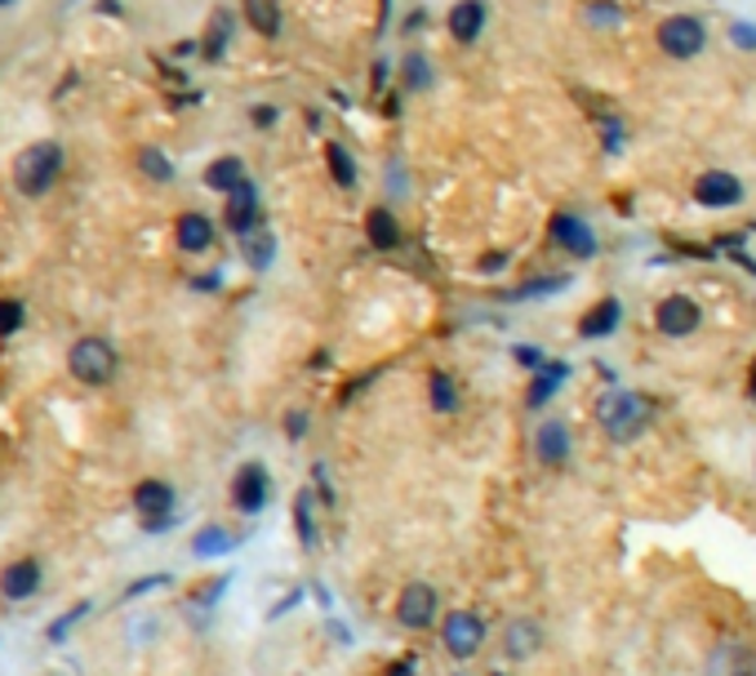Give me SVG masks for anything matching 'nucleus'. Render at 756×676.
<instances>
[{"instance_id":"nucleus-26","label":"nucleus","mask_w":756,"mask_h":676,"mask_svg":"<svg viewBox=\"0 0 756 676\" xmlns=\"http://www.w3.org/2000/svg\"><path fill=\"white\" fill-rule=\"evenodd\" d=\"M325 165H329V178L338 187H356V161L343 143H325Z\"/></svg>"},{"instance_id":"nucleus-10","label":"nucleus","mask_w":756,"mask_h":676,"mask_svg":"<svg viewBox=\"0 0 756 676\" xmlns=\"http://www.w3.org/2000/svg\"><path fill=\"white\" fill-rule=\"evenodd\" d=\"M267 494H272L267 468H263V463H245V468L236 472V481H232V503H236L245 516H254V512L267 508Z\"/></svg>"},{"instance_id":"nucleus-2","label":"nucleus","mask_w":756,"mask_h":676,"mask_svg":"<svg viewBox=\"0 0 756 676\" xmlns=\"http://www.w3.org/2000/svg\"><path fill=\"white\" fill-rule=\"evenodd\" d=\"M116 366H121L116 348L108 344V338H99V334L76 338L72 352H68V370H72V379H76V383H90V388L112 383V379H116Z\"/></svg>"},{"instance_id":"nucleus-25","label":"nucleus","mask_w":756,"mask_h":676,"mask_svg":"<svg viewBox=\"0 0 756 676\" xmlns=\"http://www.w3.org/2000/svg\"><path fill=\"white\" fill-rule=\"evenodd\" d=\"M428 401H432L437 414H454V410H459V388H454V379H450L446 370H432V379H428Z\"/></svg>"},{"instance_id":"nucleus-35","label":"nucleus","mask_w":756,"mask_h":676,"mask_svg":"<svg viewBox=\"0 0 756 676\" xmlns=\"http://www.w3.org/2000/svg\"><path fill=\"white\" fill-rule=\"evenodd\" d=\"M517 361H521V366H530L534 375L543 370V352H534V348H517Z\"/></svg>"},{"instance_id":"nucleus-6","label":"nucleus","mask_w":756,"mask_h":676,"mask_svg":"<svg viewBox=\"0 0 756 676\" xmlns=\"http://www.w3.org/2000/svg\"><path fill=\"white\" fill-rule=\"evenodd\" d=\"M441 641H446V649H450L459 663H468V658L486 645V623H481V614H472V610H454V614H446V623H441Z\"/></svg>"},{"instance_id":"nucleus-39","label":"nucleus","mask_w":756,"mask_h":676,"mask_svg":"<svg viewBox=\"0 0 756 676\" xmlns=\"http://www.w3.org/2000/svg\"><path fill=\"white\" fill-rule=\"evenodd\" d=\"M734 41H738V45H756V28H743V23H738V28H734Z\"/></svg>"},{"instance_id":"nucleus-11","label":"nucleus","mask_w":756,"mask_h":676,"mask_svg":"<svg viewBox=\"0 0 756 676\" xmlns=\"http://www.w3.org/2000/svg\"><path fill=\"white\" fill-rule=\"evenodd\" d=\"M703 676H756V645L747 641H725L707 654Z\"/></svg>"},{"instance_id":"nucleus-8","label":"nucleus","mask_w":756,"mask_h":676,"mask_svg":"<svg viewBox=\"0 0 756 676\" xmlns=\"http://www.w3.org/2000/svg\"><path fill=\"white\" fill-rule=\"evenodd\" d=\"M134 508H139V516H143L147 530L170 525V521H174V516H170V512H174V485L161 481V477L139 481V485H134Z\"/></svg>"},{"instance_id":"nucleus-16","label":"nucleus","mask_w":756,"mask_h":676,"mask_svg":"<svg viewBox=\"0 0 756 676\" xmlns=\"http://www.w3.org/2000/svg\"><path fill=\"white\" fill-rule=\"evenodd\" d=\"M619 325H623V303H619V298H601V303H592V307L579 316V338L596 344V338H610Z\"/></svg>"},{"instance_id":"nucleus-19","label":"nucleus","mask_w":756,"mask_h":676,"mask_svg":"<svg viewBox=\"0 0 756 676\" xmlns=\"http://www.w3.org/2000/svg\"><path fill=\"white\" fill-rule=\"evenodd\" d=\"M481 28H486V6H481V0H459V6L450 10V37L459 45H472L481 37Z\"/></svg>"},{"instance_id":"nucleus-9","label":"nucleus","mask_w":756,"mask_h":676,"mask_svg":"<svg viewBox=\"0 0 756 676\" xmlns=\"http://www.w3.org/2000/svg\"><path fill=\"white\" fill-rule=\"evenodd\" d=\"M694 201L703 209H734L743 201V183L729 170H707L694 178Z\"/></svg>"},{"instance_id":"nucleus-41","label":"nucleus","mask_w":756,"mask_h":676,"mask_svg":"<svg viewBox=\"0 0 756 676\" xmlns=\"http://www.w3.org/2000/svg\"><path fill=\"white\" fill-rule=\"evenodd\" d=\"M6 6H14V0H0V10H6Z\"/></svg>"},{"instance_id":"nucleus-27","label":"nucleus","mask_w":756,"mask_h":676,"mask_svg":"<svg viewBox=\"0 0 756 676\" xmlns=\"http://www.w3.org/2000/svg\"><path fill=\"white\" fill-rule=\"evenodd\" d=\"M565 375H570V370H565L561 361H556V366H543V370H539V379H534V388H530V406H534V410H539V406H548V401H552V392L565 383Z\"/></svg>"},{"instance_id":"nucleus-32","label":"nucleus","mask_w":756,"mask_h":676,"mask_svg":"<svg viewBox=\"0 0 756 676\" xmlns=\"http://www.w3.org/2000/svg\"><path fill=\"white\" fill-rule=\"evenodd\" d=\"M23 320H28V307H23V298H0V338L19 334V329H23Z\"/></svg>"},{"instance_id":"nucleus-20","label":"nucleus","mask_w":756,"mask_h":676,"mask_svg":"<svg viewBox=\"0 0 756 676\" xmlns=\"http://www.w3.org/2000/svg\"><path fill=\"white\" fill-rule=\"evenodd\" d=\"M365 236H369V245H374V249H397V245H401L397 214H392L388 205H374V209L365 214Z\"/></svg>"},{"instance_id":"nucleus-1","label":"nucleus","mask_w":756,"mask_h":676,"mask_svg":"<svg viewBox=\"0 0 756 676\" xmlns=\"http://www.w3.org/2000/svg\"><path fill=\"white\" fill-rule=\"evenodd\" d=\"M63 174V147L54 139H41V143H28L19 156H14V187L32 201H41Z\"/></svg>"},{"instance_id":"nucleus-4","label":"nucleus","mask_w":756,"mask_h":676,"mask_svg":"<svg viewBox=\"0 0 756 676\" xmlns=\"http://www.w3.org/2000/svg\"><path fill=\"white\" fill-rule=\"evenodd\" d=\"M654 41H658V50H663L667 59L689 63V59H698V54H703V45H707V28H703L694 14H672V19H663V23H658Z\"/></svg>"},{"instance_id":"nucleus-7","label":"nucleus","mask_w":756,"mask_h":676,"mask_svg":"<svg viewBox=\"0 0 756 676\" xmlns=\"http://www.w3.org/2000/svg\"><path fill=\"white\" fill-rule=\"evenodd\" d=\"M654 325H658V334H667V338H689V334L703 325V311H698V303H694L689 294H667V298L654 307Z\"/></svg>"},{"instance_id":"nucleus-12","label":"nucleus","mask_w":756,"mask_h":676,"mask_svg":"<svg viewBox=\"0 0 756 676\" xmlns=\"http://www.w3.org/2000/svg\"><path fill=\"white\" fill-rule=\"evenodd\" d=\"M552 240L565 254H574V258H592L596 254V236H592V227L579 214H552Z\"/></svg>"},{"instance_id":"nucleus-37","label":"nucleus","mask_w":756,"mask_h":676,"mask_svg":"<svg viewBox=\"0 0 756 676\" xmlns=\"http://www.w3.org/2000/svg\"><path fill=\"white\" fill-rule=\"evenodd\" d=\"M285 432H289V437H303V432H307V414H303V410H294V414L285 419Z\"/></svg>"},{"instance_id":"nucleus-40","label":"nucleus","mask_w":756,"mask_h":676,"mask_svg":"<svg viewBox=\"0 0 756 676\" xmlns=\"http://www.w3.org/2000/svg\"><path fill=\"white\" fill-rule=\"evenodd\" d=\"M747 397H752V406H756V357H752V370H747Z\"/></svg>"},{"instance_id":"nucleus-33","label":"nucleus","mask_w":756,"mask_h":676,"mask_svg":"<svg viewBox=\"0 0 756 676\" xmlns=\"http://www.w3.org/2000/svg\"><path fill=\"white\" fill-rule=\"evenodd\" d=\"M294 525H298L303 547H311V543H316V521H311V494H307V490L294 499Z\"/></svg>"},{"instance_id":"nucleus-28","label":"nucleus","mask_w":756,"mask_h":676,"mask_svg":"<svg viewBox=\"0 0 756 676\" xmlns=\"http://www.w3.org/2000/svg\"><path fill=\"white\" fill-rule=\"evenodd\" d=\"M192 552L196 556H223V552H232V534L223 525H201L192 539Z\"/></svg>"},{"instance_id":"nucleus-38","label":"nucleus","mask_w":756,"mask_h":676,"mask_svg":"<svg viewBox=\"0 0 756 676\" xmlns=\"http://www.w3.org/2000/svg\"><path fill=\"white\" fill-rule=\"evenodd\" d=\"M503 263H508V254H486V258H481V272H499Z\"/></svg>"},{"instance_id":"nucleus-22","label":"nucleus","mask_w":756,"mask_h":676,"mask_svg":"<svg viewBox=\"0 0 756 676\" xmlns=\"http://www.w3.org/2000/svg\"><path fill=\"white\" fill-rule=\"evenodd\" d=\"M249 178H245V161L241 156H218L210 170H205V187H214V192H236V187H245Z\"/></svg>"},{"instance_id":"nucleus-14","label":"nucleus","mask_w":756,"mask_h":676,"mask_svg":"<svg viewBox=\"0 0 756 676\" xmlns=\"http://www.w3.org/2000/svg\"><path fill=\"white\" fill-rule=\"evenodd\" d=\"M258 214H263V205H258V187H254V183H245V187H236V192L227 196L223 223H227L236 236H249V232H258Z\"/></svg>"},{"instance_id":"nucleus-13","label":"nucleus","mask_w":756,"mask_h":676,"mask_svg":"<svg viewBox=\"0 0 756 676\" xmlns=\"http://www.w3.org/2000/svg\"><path fill=\"white\" fill-rule=\"evenodd\" d=\"M37 592H41V561L23 556V561H10L0 570V596L6 601H28Z\"/></svg>"},{"instance_id":"nucleus-18","label":"nucleus","mask_w":756,"mask_h":676,"mask_svg":"<svg viewBox=\"0 0 756 676\" xmlns=\"http://www.w3.org/2000/svg\"><path fill=\"white\" fill-rule=\"evenodd\" d=\"M174 240H178L183 254H205V249L214 245V223H210L205 214L187 209V214H178V223H174Z\"/></svg>"},{"instance_id":"nucleus-23","label":"nucleus","mask_w":756,"mask_h":676,"mask_svg":"<svg viewBox=\"0 0 756 676\" xmlns=\"http://www.w3.org/2000/svg\"><path fill=\"white\" fill-rule=\"evenodd\" d=\"M232 14L227 10H214L210 14V32H205V41H201V54L210 59V63H218L223 54H227V41H232Z\"/></svg>"},{"instance_id":"nucleus-34","label":"nucleus","mask_w":756,"mask_h":676,"mask_svg":"<svg viewBox=\"0 0 756 676\" xmlns=\"http://www.w3.org/2000/svg\"><path fill=\"white\" fill-rule=\"evenodd\" d=\"M565 285H570V276H548V280H530V285L512 289V303H517V298H539V294H556V289H565Z\"/></svg>"},{"instance_id":"nucleus-3","label":"nucleus","mask_w":756,"mask_h":676,"mask_svg":"<svg viewBox=\"0 0 756 676\" xmlns=\"http://www.w3.org/2000/svg\"><path fill=\"white\" fill-rule=\"evenodd\" d=\"M596 423L614 437V441H632L645 423V401L636 392H623V388H610L601 401H596Z\"/></svg>"},{"instance_id":"nucleus-17","label":"nucleus","mask_w":756,"mask_h":676,"mask_svg":"<svg viewBox=\"0 0 756 676\" xmlns=\"http://www.w3.org/2000/svg\"><path fill=\"white\" fill-rule=\"evenodd\" d=\"M539 645H543V632H539V623H534V618H512V623L503 627V654H508L512 663L534 658V654H539Z\"/></svg>"},{"instance_id":"nucleus-21","label":"nucleus","mask_w":756,"mask_h":676,"mask_svg":"<svg viewBox=\"0 0 756 676\" xmlns=\"http://www.w3.org/2000/svg\"><path fill=\"white\" fill-rule=\"evenodd\" d=\"M241 14H245V23L258 32V37H280V0H241Z\"/></svg>"},{"instance_id":"nucleus-31","label":"nucleus","mask_w":756,"mask_h":676,"mask_svg":"<svg viewBox=\"0 0 756 676\" xmlns=\"http://www.w3.org/2000/svg\"><path fill=\"white\" fill-rule=\"evenodd\" d=\"M401 76H406V90H415V94H423V90L432 85V68L423 63V54H406Z\"/></svg>"},{"instance_id":"nucleus-36","label":"nucleus","mask_w":756,"mask_h":676,"mask_svg":"<svg viewBox=\"0 0 756 676\" xmlns=\"http://www.w3.org/2000/svg\"><path fill=\"white\" fill-rule=\"evenodd\" d=\"M249 116H254V125H258V130H272V125H276V107H254Z\"/></svg>"},{"instance_id":"nucleus-15","label":"nucleus","mask_w":756,"mask_h":676,"mask_svg":"<svg viewBox=\"0 0 756 676\" xmlns=\"http://www.w3.org/2000/svg\"><path fill=\"white\" fill-rule=\"evenodd\" d=\"M570 428L561 423V419H543L539 423V432H534V454H539V463L543 468H561L565 459H570Z\"/></svg>"},{"instance_id":"nucleus-24","label":"nucleus","mask_w":756,"mask_h":676,"mask_svg":"<svg viewBox=\"0 0 756 676\" xmlns=\"http://www.w3.org/2000/svg\"><path fill=\"white\" fill-rule=\"evenodd\" d=\"M241 254H245V263H249L254 272H267V267H272V258H276V236L258 227V232L241 236Z\"/></svg>"},{"instance_id":"nucleus-42","label":"nucleus","mask_w":756,"mask_h":676,"mask_svg":"<svg viewBox=\"0 0 756 676\" xmlns=\"http://www.w3.org/2000/svg\"><path fill=\"white\" fill-rule=\"evenodd\" d=\"M494 676H503V672H494Z\"/></svg>"},{"instance_id":"nucleus-5","label":"nucleus","mask_w":756,"mask_h":676,"mask_svg":"<svg viewBox=\"0 0 756 676\" xmlns=\"http://www.w3.org/2000/svg\"><path fill=\"white\" fill-rule=\"evenodd\" d=\"M437 610H441V596H437L432 583H419V578H415V583H406L401 596H397V623L410 627V632L432 627V623H437Z\"/></svg>"},{"instance_id":"nucleus-29","label":"nucleus","mask_w":756,"mask_h":676,"mask_svg":"<svg viewBox=\"0 0 756 676\" xmlns=\"http://www.w3.org/2000/svg\"><path fill=\"white\" fill-rule=\"evenodd\" d=\"M139 170L147 178H156V183H170L174 178V165H170V156L161 147H139Z\"/></svg>"},{"instance_id":"nucleus-30","label":"nucleus","mask_w":756,"mask_h":676,"mask_svg":"<svg viewBox=\"0 0 756 676\" xmlns=\"http://www.w3.org/2000/svg\"><path fill=\"white\" fill-rule=\"evenodd\" d=\"M583 19H588L592 28H619V23H623V10H619V0H588V6H583Z\"/></svg>"}]
</instances>
